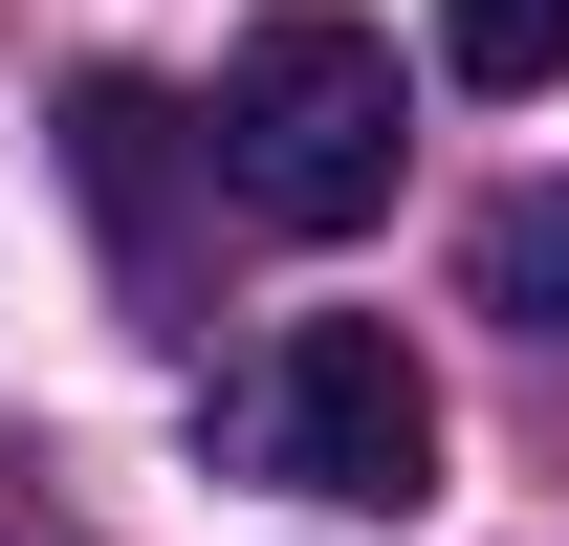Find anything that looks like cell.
Returning a JSON list of instances; mask_svg holds the SVG:
<instances>
[{"label": "cell", "instance_id": "obj_1", "mask_svg": "<svg viewBox=\"0 0 569 546\" xmlns=\"http://www.w3.org/2000/svg\"><path fill=\"white\" fill-rule=\"evenodd\" d=\"M395 44H372L351 0H263L241 44H219V198L284 219V241H372L395 219Z\"/></svg>", "mask_w": 569, "mask_h": 546}, {"label": "cell", "instance_id": "obj_2", "mask_svg": "<svg viewBox=\"0 0 569 546\" xmlns=\"http://www.w3.org/2000/svg\"><path fill=\"white\" fill-rule=\"evenodd\" d=\"M263 481L284 503H351V525H417L438 503V372L372 306H307L284 372H263Z\"/></svg>", "mask_w": 569, "mask_h": 546}, {"label": "cell", "instance_id": "obj_3", "mask_svg": "<svg viewBox=\"0 0 569 546\" xmlns=\"http://www.w3.org/2000/svg\"><path fill=\"white\" fill-rule=\"evenodd\" d=\"M67 175H88V219H110V263L176 284V110H153V88H88V110H67Z\"/></svg>", "mask_w": 569, "mask_h": 546}, {"label": "cell", "instance_id": "obj_4", "mask_svg": "<svg viewBox=\"0 0 569 546\" xmlns=\"http://www.w3.org/2000/svg\"><path fill=\"white\" fill-rule=\"evenodd\" d=\"M460 284H482V306H503L526 350H569V175H526V198H503L482 241H460Z\"/></svg>", "mask_w": 569, "mask_h": 546}, {"label": "cell", "instance_id": "obj_5", "mask_svg": "<svg viewBox=\"0 0 569 546\" xmlns=\"http://www.w3.org/2000/svg\"><path fill=\"white\" fill-rule=\"evenodd\" d=\"M438 67L482 110H526V88H569V0H438Z\"/></svg>", "mask_w": 569, "mask_h": 546}, {"label": "cell", "instance_id": "obj_6", "mask_svg": "<svg viewBox=\"0 0 569 546\" xmlns=\"http://www.w3.org/2000/svg\"><path fill=\"white\" fill-rule=\"evenodd\" d=\"M0 546H22V525H0Z\"/></svg>", "mask_w": 569, "mask_h": 546}]
</instances>
